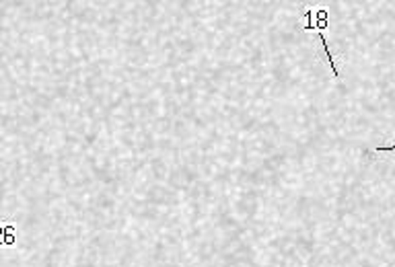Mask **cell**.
<instances>
[{
	"instance_id": "6da1fadb",
	"label": "cell",
	"mask_w": 395,
	"mask_h": 267,
	"mask_svg": "<svg viewBox=\"0 0 395 267\" xmlns=\"http://www.w3.org/2000/svg\"><path fill=\"white\" fill-rule=\"evenodd\" d=\"M13 225L9 222H0V243L4 245H13L15 243V234H13Z\"/></svg>"
},
{
	"instance_id": "7a4b0ae2",
	"label": "cell",
	"mask_w": 395,
	"mask_h": 267,
	"mask_svg": "<svg viewBox=\"0 0 395 267\" xmlns=\"http://www.w3.org/2000/svg\"><path fill=\"white\" fill-rule=\"evenodd\" d=\"M395 150V144L394 146H381V148H377V152H394Z\"/></svg>"
}]
</instances>
